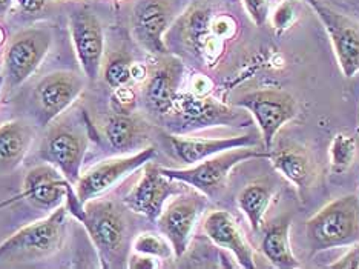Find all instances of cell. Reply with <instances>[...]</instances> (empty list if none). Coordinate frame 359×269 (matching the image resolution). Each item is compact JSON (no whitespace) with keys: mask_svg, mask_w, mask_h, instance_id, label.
<instances>
[{"mask_svg":"<svg viewBox=\"0 0 359 269\" xmlns=\"http://www.w3.org/2000/svg\"><path fill=\"white\" fill-rule=\"evenodd\" d=\"M86 137L67 126H57L46 134L40 145L39 156L63 174L71 185L81 176V165L86 154Z\"/></svg>","mask_w":359,"mask_h":269,"instance_id":"cell-12","label":"cell"},{"mask_svg":"<svg viewBox=\"0 0 359 269\" xmlns=\"http://www.w3.org/2000/svg\"><path fill=\"white\" fill-rule=\"evenodd\" d=\"M68 208L62 205L43 220L22 228L0 244V265L50 257L60 249L67 235Z\"/></svg>","mask_w":359,"mask_h":269,"instance_id":"cell-2","label":"cell"},{"mask_svg":"<svg viewBox=\"0 0 359 269\" xmlns=\"http://www.w3.org/2000/svg\"><path fill=\"white\" fill-rule=\"evenodd\" d=\"M307 242L313 251L350 247L359 242V197L342 195L327 203L306 223Z\"/></svg>","mask_w":359,"mask_h":269,"instance_id":"cell-3","label":"cell"},{"mask_svg":"<svg viewBox=\"0 0 359 269\" xmlns=\"http://www.w3.org/2000/svg\"><path fill=\"white\" fill-rule=\"evenodd\" d=\"M19 199H22V195H15V197H13V199H8V200L2 202V203H0V209H2L4 206H8V205H11V203H14V202H18Z\"/></svg>","mask_w":359,"mask_h":269,"instance_id":"cell-38","label":"cell"},{"mask_svg":"<svg viewBox=\"0 0 359 269\" xmlns=\"http://www.w3.org/2000/svg\"><path fill=\"white\" fill-rule=\"evenodd\" d=\"M212 31H214V34L218 39H222L224 42V40L232 39L235 36L236 22L227 14L217 15V18H212Z\"/></svg>","mask_w":359,"mask_h":269,"instance_id":"cell-31","label":"cell"},{"mask_svg":"<svg viewBox=\"0 0 359 269\" xmlns=\"http://www.w3.org/2000/svg\"><path fill=\"white\" fill-rule=\"evenodd\" d=\"M155 156H157L155 146H148V148L133 154V156L104 160L99 163V165L89 169L88 173L81 174L74 185L77 199L83 205L89 200L97 199L99 195L112 188L114 185L123 181L125 177L133 174L134 171L144 166Z\"/></svg>","mask_w":359,"mask_h":269,"instance_id":"cell-10","label":"cell"},{"mask_svg":"<svg viewBox=\"0 0 359 269\" xmlns=\"http://www.w3.org/2000/svg\"><path fill=\"white\" fill-rule=\"evenodd\" d=\"M330 269H359V242L353 244L346 256H342L337 262L329 265Z\"/></svg>","mask_w":359,"mask_h":269,"instance_id":"cell-32","label":"cell"},{"mask_svg":"<svg viewBox=\"0 0 359 269\" xmlns=\"http://www.w3.org/2000/svg\"><path fill=\"white\" fill-rule=\"evenodd\" d=\"M269 159L272 160L273 168L295 185L301 195H304L313 181V166L307 154L297 146H290L276 150Z\"/></svg>","mask_w":359,"mask_h":269,"instance_id":"cell-23","label":"cell"},{"mask_svg":"<svg viewBox=\"0 0 359 269\" xmlns=\"http://www.w3.org/2000/svg\"><path fill=\"white\" fill-rule=\"evenodd\" d=\"M103 79L114 89L128 86L133 80V62L125 57H116L104 67Z\"/></svg>","mask_w":359,"mask_h":269,"instance_id":"cell-28","label":"cell"},{"mask_svg":"<svg viewBox=\"0 0 359 269\" xmlns=\"http://www.w3.org/2000/svg\"><path fill=\"white\" fill-rule=\"evenodd\" d=\"M32 145V129L19 120L0 125V171L15 168Z\"/></svg>","mask_w":359,"mask_h":269,"instance_id":"cell-22","label":"cell"},{"mask_svg":"<svg viewBox=\"0 0 359 269\" xmlns=\"http://www.w3.org/2000/svg\"><path fill=\"white\" fill-rule=\"evenodd\" d=\"M235 105L249 111L255 119L267 151H272L280 129L298 114L297 100L289 93L273 88L243 94L235 100Z\"/></svg>","mask_w":359,"mask_h":269,"instance_id":"cell-5","label":"cell"},{"mask_svg":"<svg viewBox=\"0 0 359 269\" xmlns=\"http://www.w3.org/2000/svg\"><path fill=\"white\" fill-rule=\"evenodd\" d=\"M271 152L257 150V146H243V148L227 150L215 154L206 160L183 169L161 168L163 174L174 181L189 185L195 191L206 195L208 199H217L222 195L227 185L231 171L243 162L255 159H269Z\"/></svg>","mask_w":359,"mask_h":269,"instance_id":"cell-4","label":"cell"},{"mask_svg":"<svg viewBox=\"0 0 359 269\" xmlns=\"http://www.w3.org/2000/svg\"><path fill=\"white\" fill-rule=\"evenodd\" d=\"M172 22L168 0H138L133 11L134 36L144 50L155 55L168 54L165 32Z\"/></svg>","mask_w":359,"mask_h":269,"instance_id":"cell-13","label":"cell"},{"mask_svg":"<svg viewBox=\"0 0 359 269\" xmlns=\"http://www.w3.org/2000/svg\"><path fill=\"white\" fill-rule=\"evenodd\" d=\"M174 156L186 166L206 160L215 154L243 146H258V140L252 136H235L223 138H198L183 136H168Z\"/></svg>","mask_w":359,"mask_h":269,"instance_id":"cell-17","label":"cell"},{"mask_svg":"<svg viewBox=\"0 0 359 269\" xmlns=\"http://www.w3.org/2000/svg\"><path fill=\"white\" fill-rule=\"evenodd\" d=\"M205 232L209 240L217 244L218 248L231 251L236 262L244 269H255L254 252L250 244L244 239L238 225L235 223L233 217L227 211H214L205 220Z\"/></svg>","mask_w":359,"mask_h":269,"instance_id":"cell-19","label":"cell"},{"mask_svg":"<svg viewBox=\"0 0 359 269\" xmlns=\"http://www.w3.org/2000/svg\"><path fill=\"white\" fill-rule=\"evenodd\" d=\"M184 120L192 124H226L233 119V114L229 108L223 107L209 97H200L192 93H180L177 96L174 111Z\"/></svg>","mask_w":359,"mask_h":269,"instance_id":"cell-20","label":"cell"},{"mask_svg":"<svg viewBox=\"0 0 359 269\" xmlns=\"http://www.w3.org/2000/svg\"><path fill=\"white\" fill-rule=\"evenodd\" d=\"M192 88H194L192 94L205 97L210 91V81H209V79H206L205 76H201V74L195 76L194 81H192Z\"/></svg>","mask_w":359,"mask_h":269,"instance_id":"cell-35","label":"cell"},{"mask_svg":"<svg viewBox=\"0 0 359 269\" xmlns=\"http://www.w3.org/2000/svg\"><path fill=\"white\" fill-rule=\"evenodd\" d=\"M299 2L301 0H281L272 15V27L275 31H287L298 20Z\"/></svg>","mask_w":359,"mask_h":269,"instance_id":"cell-29","label":"cell"},{"mask_svg":"<svg viewBox=\"0 0 359 269\" xmlns=\"http://www.w3.org/2000/svg\"><path fill=\"white\" fill-rule=\"evenodd\" d=\"M183 63L178 59H165L148 79L144 88V100L149 110L160 116L174 111L178 88L183 79Z\"/></svg>","mask_w":359,"mask_h":269,"instance_id":"cell-18","label":"cell"},{"mask_svg":"<svg viewBox=\"0 0 359 269\" xmlns=\"http://www.w3.org/2000/svg\"><path fill=\"white\" fill-rule=\"evenodd\" d=\"M72 44L81 71L88 80H97L102 71L104 53V34L100 20L86 8H79L69 14Z\"/></svg>","mask_w":359,"mask_h":269,"instance_id":"cell-11","label":"cell"},{"mask_svg":"<svg viewBox=\"0 0 359 269\" xmlns=\"http://www.w3.org/2000/svg\"><path fill=\"white\" fill-rule=\"evenodd\" d=\"M128 268H130V269H155V268H158V263H157V258L134 252V256H130L128 260Z\"/></svg>","mask_w":359,"mask_h":269,"instance_id":"cell-34","label":"cell"},{"mask_svg":"<svg viewBox=\"0 0 359 269\" xmlns=\"http://www.w3.org/2000/svg\"><path fill=\"white\" fill-rule=\"evenodd\" d=\"M67 208L85 226L99 254L103 268H120L128 262V223L125 214L114 202L93 199L81 203L69 186Z\"/></svg>","mask_w":359,"mask_h":269,"instance_id":"cell-1","label":"cell"},{"mask_svg":"<svg viewBox=\"0 0 359 269\" xmlns=\"http://www.w3.org/2000/svg\"><path fill=\"white\" fill-rule=\"evenodd\" d=\"M106 140L111 148L125 152L138 145L142 137V125L129 116V112H116L104 124Z\"/></svg>","mask_w":359,"mask_h":269,"instance_id":"cell-25","label":"cell"},{"mask_svg":"<svg viewBox=\"0 0 359 269\" xmlns=\"http://www.w3.org/2000/svg\"><path fill=\"white\" fill-rule=\"evenodd\" d=\"M4 85H5V76H4V72H0V93H2Z\"/></svg>","mask_w":359,"mask_h":269,"instance_id":"cell-39","label":"cell"},{"mask_svg":"<svg viewBox=\"0 0 359 269\" xmlns=\"http://www.w3.org/2000/svg\"><path fill=\"white\" fill-rule=\"evenodd\" d=\"M246 13L257 27H264L271 14V0H243Z\"/></svg>","mask_w":359,"mask_h":269,"instance_id":"cell-30","label":"cell"},{"mask_svg":"<svg viewBox=\"0 0 359 269\" xmlns=\"http://www.w3.org/2000/svg\"><path fill=\"white\" fill-rule=\"evenodd\" d=\"M14 5V0H0V18L8 14V11L11 10Z\"/></svg>","mask_w":359,"mask_h":269,"instance_id":"cell-37","label":"cell"},{"mask_svg":"<svg viewBox=\"0 0 359 269\" xmlns=\"http://www.w3.org/2000/svg\"><path fill=\"white\" fill-rule=\"evenodd\" d=\"M212 18L208 6L194 5L182 19V37L186 45L209 65L215 63L223 51V40L212 31Z\"/></svg>","mask_w":359,"mask_h":269,"instance_id":"cell-16","label":"cell"},{"mask_svg":"<svg viewBox=\"0 0 359 269\" xmlns=\"http://www.w3.org/2000/svg\"><path fill=\"white\" fill-rule=\"evenodd\" d=\"M15 2H18L22 11L32 14V13H39L40 10H42L48 0H15Z\"/></svg>","mask_w":359,"mask_h":269,"instance_id":"cell-36","label":"cell"},{"mask_svg":"<svg viewBox=\"0 0 359 269\" xmlns=\"http://www.w3.org/2000/svg\"><path fill=\"white\" fill-rule=\"evenodd\" d=\"M208 206V197L198 191H183L170 200L157 218L160 232L174 249L177 258L183 257L198 217Z\"/></svg>","mask_w":359,"mask_h":269,"instance_id":"cell-7","label":"cell"},{"mask_svg":"<svg viewBox=\"0 0 359 269\" xmlns=\"http://www.w3.org/2000/svg\"><path fill=\"white\" fill-rule=\"evenodd\" d=\"M85 88V79L71 71H57L39 81L34 91L43 124L59 117L77 100Z\"/></svg>","mask_w":359,"mask_h":269,"instance_id":"cell-14","label":"cell"},{"mask_svg":"<svg viewBox=\"0 0 359 269\" xmlns=\"http://www.w3.org/2000/svg\"><path fill=\"white\" fill-rule=\"evenodd\" d=\"M307 4L312 5L318 19L327 31L342 74L347 79L355 77L359 72V23L318 0H309Z\"/></svg>","mask_w":359,"mask_h":269,"instance_id":"cell-9","label":"cell"},{"mask_svg":"<svg viewBox=\"0 0 359 269\" xmlns=\"http://www.w3.org/2000/svg\"><path fill=\"white\" fill-rule=\"evenodd\" d=\"M69 186L71 183L59 169L50 163H43L28 171L20 195L32 206L54 211L67 202Z\"/></svg>","mask_w":359,"mask_h":269,"instance_id":"cell-15","label":"cell"},{"mask_svg":"<svg viewBox=\"0 0 359 269\" xmlns=\"http://www.w3.org/2000/svg\"><path fill=\"white\" fill-rule=\"evenodd\" d=\"M290 217H281L267 226L261 251L273 266L281 269L298 268L299 262L290 248Z\"/></svg>","mask_w":359,"mask_h":269,"instance_id":"cell-21","label":"cell"},{"mask_svg":"<svg viewBox=\"0 0 359 269\" xmlns=\"http://www.w3.org/2000/svg\"><path fill=\"white\" fill-rule=\"evenodd\" d=\"M356 157V138L348 134H338L330 145V166L337 174L347 171Z\"/></svg>","mask_w":359,"mask_h":269,"instance_id":"cell-26","label":"cell"},{"mask_svg":"<svg viewBox=\"0 0 359 269\" xmlns=\"http://www.w3.org/2000/svg\"><path fill=\"white\" fill-rule=\"evenodd\" d=\"M303 2H309V0H303Z\"/></svg>","mask_w":359,"mask_h":269,"instance_id":"cell-40","label":"cell"},{"mask_svg":"<svg viewBox=\"0 0 359 269\" xmlns=\"http://www.w3.org/2000/svg\"><path fill=\"white\" fill-rule=\"evenodd\" d=\"M53 45L51 32L45 28H28L15 34L4 55L5 84L15 88L40 68Z\"/></svg>","mask_w":359,"mask_h":269,"instance_id":"cell-6","label":"cell"},{"mask_svg":"<svg viewBox=\"0 0 359 269\" xmlns=\"http://www.w3.org/2000/svg\"><path fill=\"white\" fill-rule=\"evenodd\" d=\"M272 197L273 190L269 182H252L238 194V206L255 232L264 223V216L271 206Z\"/></svg>","mask_w":359,"mask_h":269,"instance_id":"cell-24","label":"cell"},{"mask_svg":"<svg viewBox=\"0 0 359 269\" xmlns=\"http://www.w3.org/2000/svg\"><path fill=\"white\" fill-rule=\"evenodd\" d=\"M182 182L163 174L161 166L152 160L144 165L140 181L123 199L126 208L149 220H157L170 197L186 191Z\"/></svg>","mask_w":359,"mask_h":269,"instance_id":"cell-8","label":"cell"},{"mask_svg":"<svg viewBox=\"0 0 359 269\" xmlns=\"http://www.w3.org/2000/svg\"><path fill=\"white\" fill-rule=\"evenodd\" d=\"M133 249L138 254L151 256L154 258L166 260L174 256V249L170 247V243L165 235H158L154 232H143L137 235L135 240L133 242Z\"/></svg>","mask_w":359,"mask_h":269,"instance_id":"cell-27","label":"cell"},{"mask_svg":"<svg viewBox=\"0 0 359 269\" xmlns=\"http://www.w3.org/2000/svg\"><path fill=\"white\" fill-rule=\"evenodd\" d=\"M116 103H118V108H120V112H128L130 108L134 107L135 105V94L133 89H129L126 86H121V88H117L116 89Z\"/></svg>","mask_w":359,"mask_h":269,"instance_id":"cell-33","label":"cell"}]
</instances>
